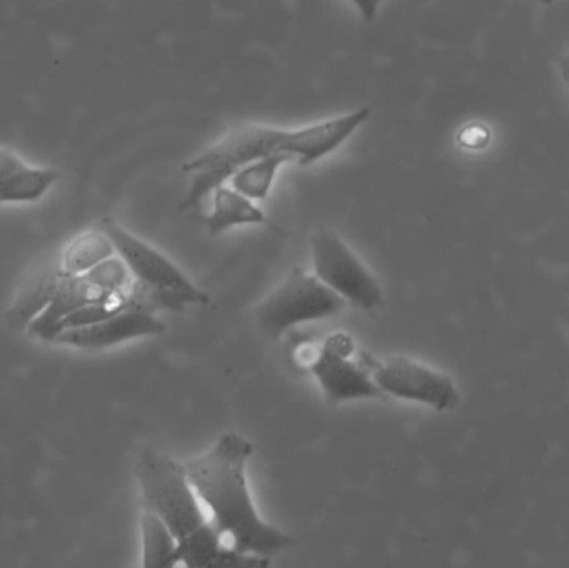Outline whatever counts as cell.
Instances as JSON below:
<instances>
[{
	"label": "cell",
	"mask_w": 569,
	"mask_h": 568,
	"mask_svg": "<svg viewBox=\"0 0 569 568\" xmlns=\"http://www.w3.org/2000/svg\"><path fill=\"white\" fill-rule=\"evenodd\" d=\"M167 326L152 310L129 307L99 322L57 333L52 342L82 350H103L142 337L166 333Z\"/></svg>",
	"instance_id": "obj_9"
},
{
	"label": "cell",
	"mask_w": 569,
	"mask_h": 568,
	"mask_svg": "<svg viewBox=\"0 0 569 568\" xmlns=\"http://www.w3.org/2000/svg\"><path fill=\"white\" fill-rule=\"evenodd\" d=\"M63 276L66 272L60 256L50 257L29 270L7 309V326L12 330L29 329L30 323L49 306Z\"/></svg>",
	"instance_id": "obj_10"
},
{
	"label": "cell",
	"mask_w": 569,
	"mask_h": 568,
	"mask_svg": "<svg viewBox=\"0 0 569 568\" xmlns=\"http://www.w3.org/2000/svg\"><path fill=\"white\" fill-rule=\"evenodd\" d=\"M541 3H545V6H551V3H555V0H540Z\"/></svg>",
	"instance_id": "obj_20"
},
{
	"label": "cell",
	"mask_w": 569,
	"mask_h": 568,
	"mask_svg": "<svg viewBox=\"0 0 569 568\" xmlns=\"http://www.w3.org/2000/svg\"><path fill=\"white\" fill-rule=\"evenodd\" d=\"M345 306L347 302L315 273L293 269L257 307V326L270 339H279L301 323L338 316Z\"/></svg>",
	"instance_id": "obj_4"
},
{
	"label": "cell",
	"mask_w": 569,
	"mask_h": 568,
	"mask_svg": "<svg viewBox=\"0 0 569 568\" xmlns=\"http://www.w3.org/2000/svg\"><path fill=\"white\" fill-rule=\"evenodd\" d=\"M112 297L119 296H109V293L103 292L97 283L89 279L87 273H80V276L66 273L57 286L49 306L30 323L27 332L36 339L52 342L53 337L59 332V323L67 316L76 312L80 307L87 306V303L100 302V300L112 299Z\"/></svg>",
	"instance_id": "obj_11"
},
{
	"label": "cell",
	"mask_w": 569,
	"mask_h": 568,
	"mask_svg": "<svg viewBox=\"0 0 569 568\" xmlns=\"http://www.w3.org/2000/svg\"><path fill=\"white\" fill-rule=\"evenodd\" d=\"M568 92H569V83H568Z\"/></svg>",
	"instance_id": "obj_21"
},
{
	"label": "cell",
	"mask_w": 569,
	"mask_h": 568,
	"mask_svg": "<svg viewBox=\"0 0 569 568\" xmlns=\"http://www.w3.org/2000/svg\"><path fill=\"white\" fill-rule=\"evenodd\" d=\"M351 349V340L343 333L331 336L325 342L311 363V373L318 386L335 403L380 399L383 392L378 389L371 373L350 359Z\"/></svg>",
	"instance_id": "obj_8"
},
{
	"label": "cell",
	"mask_w": 569,
	"mask_h": 568,
	"mask_svg": "<svg viewBox=\"0 0 569 568\" xmlns=\"http://www.w3.org/2000/svg\"><path fill=\"white\" fill-rule=\"evenodd\" d=\"M560 73L565 82L569 83V52L560 59Z\"/></svg>",
	"instance_id": "obj_19"
},
{
	"label": "cell",
	"mask_w": 569,
	"mask_h": 568,
	"mask_svg": "<svg viewBox=\"0 0 569 568\" xmlns=\"http://www.w3.org/2000/svg\"><path fill=\"white\" fill-rule=\"evenodd\" d=\"M59 179L52 167L32 166L13 150L0 147V206L39 202Z\"/></svg>",
	"instance_id": "obj_12"
},
{
	"label": "cell",
	"mask_w": 569,
	"mask_h": 568,
	"mask_svg": "<svg viewBox=\"0 0 569 568\" xmlns=\"http://www.w3.org/2000/svg\"><path fill=\"white\" fill-rule=\"evenodd\" d=\"M350 2L357 7L361 19H363L365 22L370 23L377 19L378 12H380L381 2H383V0H350Z\"/></svg>",
	"instance_id": "obj_18"
},
{
	"label": "cell",
	"mask_w": 569,
	"mask_h": 568,
	"mask_svg": "<svg viewBox=\"0 0 569 568\" xmlns=\"http://www.w3.org/2000/svg\"><path fill=\"white\" fill-rule=\"evenodd\" d=\"M210 196H212V210L206 217V227L210 236H220L233 227L267 223V216L257 206L256 200L243 196L232 186L222 183Z\"/></svg>",
	"instance_id": "obj_13"
},
{
	"label": "cell",
	"mask_w": 569,
	"mask_h": 568,
	"mask_svg": "<svg viewBox=\"0 0 569 568\" xmlns=\"http://www.w3.org/2000/svg\"><path fill=\"white\" fill-rule=\"evenodd\" d=\"M99 227L107 233L117 256L122 259L137 282L173 293L186 303L206 306L210 302L209 293L200 290L169 257L163 256L146 240L133 236L112 217L100 220Z\"/></svg>",
	"instance_id": "obj_6"
},
{
	"label": "cell",
	"mask_w": 569,
	"mask_h": 568,
	"mask_svg": "<svg viewBox=\"0 0 569 568\" xmlns=\"http://www.w3.org/2000/svg\"><path fill=\"white\" fill-rule=\"evenodd\" d=\"M252 456V442L232 430L183 466L226 546L240 556L272 560L295 539L260 517L247 479Z\"/></svg>",
	"instance_id": "obj_2"
},
{
	"label": "cell",
	"mask_w": 569,
	"mask_h": 568,
	"mask_svg": "<svg viewBox=\"0 0 569 568\" xmlns=\"http://www.w3.org/2000/svg\"><path fill=\"white\" fill-rule=\"evenodd\" d=\"M371 377L383 396L450 412L460 403V390L448 373L403 356H388L371 366Z\"/></svg>",
	"instance_id": "obj_7"
},
{
	"label": "cell",
	"mask_w": 569,
	"mask_h": 568,
	"mask_svg": "<svg viewBox=\"0 0 569 568\" xmlns=\"http://www.w3.org/2000/svg\"><path fill=\"white\" fill-rule=\"evenodd\" d=\"M290 153H272L262 159L252 160L233 172L229 182L233 189L252 200H266L276 182L277 173L284 163L293 162Z\"/></svg>",
	"instance_id": "obj_16"
},
{
	"label": "cell",
	"mask_w": 569,
	"mask_h": 568,
	"mask_svg": "<svg viewBox=\"0 0 569 568\" xmlns=\"http://www.w3.org/2000/svg\"><path fill=\"white\" fill-rule=\"evenodd\" d=\"M142 536V566L146 568H170L179 566V542L172 530L152 510L140 514Z\"/></svg>",
	"instance_id": "obj_14"
},
{
	"label": "cell",
	"mask_w": 569,
	"mask_h": 568,
	"mask_svg": "<svg viewBox=\"0 0 569 568\" xmlns=\"http://www.w3.org/2000/svg\"><path fill=\"white\" fill-rule=\"evenodd\" d=\"M313 273L338 297L361 310L383 306V290L357 253L343 239L327 227L311 236Z\"/></svg>",
	"instance_id": "obj_5"
},
{
	"label": "cell",
	"mask_w": 569,
	"mask_h": 568,
	"mask_svg": "<svg viewBox=\"0 0 569 568\" xmlns=\"http://www.w3.org/2000/svg\"><path fill=\"white\" fill-rule=\"evenodd\" d=\"M143 509L156 512L179 542L186 567H266L272 560L240 556L226 546L202 509L186 466L159 449H143L136 464Z\"/></svg>",
	"instance_id": "obj_3"
},
{
	"label": "cell",
	"mask_w": 569,
	"mask_h": 568,
	"mask_svg": "<svg viewBox=\"0 0 569 568\" xmlns=\"http://www.w3.org/2000/svg\"><path fill=\"white\" fill-rule=\"evenodd\" d=\"M116 256L112 242L100 227L77 236L60 253L63 272L80 276L109 257Z\"/></svg>",
	"instance_id": "obj_15"
},
{
	"label": "cell",
	"mask_w": 569,
	"mask_h": 568,
	"mask_svg": "<svg viewBox=\"0 0 569 568\" xmlns=\"http://www.w3.org/2000/svg\"><path fill=\"white\" fill-rule=\"evenodd\" d=\"M368 117L370 109L361 107L300 129L257 122L237 123L212 146L183 163V172L189 173L192 180L180 209H197L240 167L272 153H290L300 166H311L340 149L367 122Z\"/></svg>",
	"instance_id": "obj_1"
},
{
	"label": "cell",
	"mask_w": 569,
	"mask_h": 568,
	"mask_svg": "<svg viewBox=\"0 0 569 568\" xmlns=\"http://www.w3.org/2000/svg\"><path fill=\"white\" fill-rule=\"evenodd\" d=\"M487 139L488 133L483 132V129L477 126L467 127L460 136L461 146L471 147V149L483 146Z\"/></svg>",
	"instance_id": "obj_17"
}]
</instances>
